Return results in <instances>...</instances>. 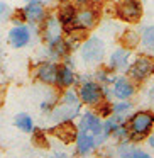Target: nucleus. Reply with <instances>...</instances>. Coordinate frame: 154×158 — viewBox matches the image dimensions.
<instances>
[{"instance_id": "1", "label": "nucleus", "mask_w": 154, "mask_h": 158, "mask_svg": "<svg viewBox=\"0 0 154 158\" xmlns=\"http://www.w3.org/2000/svg\"><path fill=\"white\" fill-rule=\"evenodd\" d=\"M97 17H98V14H97V10L93 7H83L80 10H76L73 22L69 26H66V31L69 32V31H76V29H81V31L90 29L95 26Z\"/></svg>"}, {"instance_id": "2", "label": "nucleus", "mask_w": 154, "mask_h": 158, "mask_svg": "<svg viewBox=\"0 0 154 158\" xmlns=\"http://www.w3.org/2000/svg\"><path fill=\"white\" fill-rule=\"evenodd\" d=\"M152 124H154V114L146 112V110L134 114V116L130 117V127H132V133H134L132 138L140 139L142 136H146L151 131Z\"/></svg>"}, {"instance_id": "3", "label": "nucleus", "mask_w": 154, "mask_h": 158, "mask_svg": "<svg viewBox=\"0 0 154 158\" xmlns=\"http://www.w3.org/2000/svg\"><path fill=\"white\" fill-rule=\"evenodd\" d=\"M117 15L125 22H137L142 15L139 0H120L117 4Z\"/></svg>"}, {"instance_id": "4", "label": "nucleus", "mask_w": 154, "mask_h": 158, "mask_svg": "<svg viewBox=\"0 0 154 158\" xmlns=\"http://www.w3.org/2000/svg\"><path fill=\"white\" fill-rule=\"evenodd\" d=\"M103 53H105V46H103V43L98 38H90L81 48V56L86 63L102 61Z\"/></svg>"}, {"instance_id": "5", "label": "nucleus", "mask_w": 154, "mask_h": 158, "mask_svg": "<svg viewBox=\"0 0 154 158\" xmlns=\"http://www.w3.org/2000/svg\"><path fill=\"white\" fill-rule=\"evenodd\" d=\"M154 72V61L147 56H140L134 61V65L129 68V75L134 80H144Z\"/></svg>"}, {"instance_id": "6", "label": "nucleus", "mask_w": 154, "mask_h": 158, "mask_svg": "<svg viewBox=\"0 0 154 158\" xmlns=\"http://www.w3.org/2000/svg\"><path fill=\"white\" fill-rule=\"evenodd\" d=\"M80 97H81V100L85 104L95 106V104H98L102 100V89L93 82H86L80 89Z\"/></svg>"}, {"instance_id": "7", "label": "nucleus", "mask_w": 154, "mask_h": 158, "mask_svg": "<svg viewBox=\"0 0 154 158\" xmlns=\"http://www.w3.org/2000/svg\"><path fill=\"white\" fill-rule=\"evenodd\" d=\"M31 39V32H29L27 26H15L10 32H9V41L14 48H22L26 46Z\"/></svg>"}, {"instance_id": "8", "label": "nucleus", "mask_w": 154, "mask_h": 158, "mask_svg": "<svg viewBox=\"0 0 154 158\" xmlns=\"http://www.w3.org/2000/svg\"><path fill=\"white\" fill-rule=\"evenodd\" d=\"M44 14L42 2H27V7L24 9V15L29 22H41L44 19Z\"/></svg>"}, {"instance_id": "9", "label": "nucleus", "mask_w": 154, "mask_h": 158, "mask_svg": "<svg viewBox=\"0 0 154 158\" xmlns=\"http://www.w3.org/2000/svg\"><path fill=\"white\" fill-rule=\"evenodd\" d=\"M58 77V66L54 63H42L38 70V78L44 83H56Z\"/></svg>"}, {"instance_id": "10", "label": "nucleus", "mask_w": 154, "mask_h": 158, "mask_svg": "<svg viewBox=\"0 0 154 158\" xmlns=\"http://www.w3.org/2000/svg\"><path fill=\"white\" fill-rule=\"evenodd\" d=\"M129 56H130V53L127 49H117L112 55V58H110V66L113 70H125L127 65H129L127 63L129 61Z\"/></svg>"}, {"instance_id": "11", "label": "nucleus", "mask_w": 154, "mask_h": 158, "mask_svg": "<svg viewBox=\"0 0 154 158\" xmlns=\"http://www.w3.org/2000/svg\"><path fill=\"white\" fill-rule=\"evenodd\" d=\"M81 131H92L93 134H100V131H102V123H100V119L97 116H93V114H85L81 119Z\"/></svg>"}, {"instance_id": "12", "label": "nucleus", "mask_w": 154, "mask_h": 158, "mask_svg": "<svg viewBox=\"0 0 154 158\" xmlns=\"http://www.w3.org/2000/svg\"><path fill=\"white\" fill-rule=\"evenodd\" d=\"M61 27H59V21L56 19H49L48 24L44 26V38L48 39L49 43H54L58 39H61Z\"/></svg>"}, {"instance_id": "13", "label": "nucleus", "mask_w": 154, "mask_h": 158, "mask_svg": "<svg viewBox=\"0 0 154 158\" xmlns=\"http://www.w3.org/2000/svg\"><path fill=\"white\" fill-rule=\"evenodd\" d=\"M54 134L61 138L65 143H69V141H73L76 138V129L71 123H63L54 129Z\"/></svg>"}, {"instance_id": "14", "label": "nucleus", "mask_w": 154, "mask_h": 158, "mask_svg": "<svg viewBox=\"0 0 154 158\" xmlns=\"http://www.w3.org/2000/svg\"><path fill=\"white\" fill-rule=\"evenodd\" d=\"M113 94H115L119 99H129L134 94V87L130 85V82H127L125 78H119L115 82V87H113Z\"/></svg>"}, {"instance_id": "15", "label": "nucleus", "mask_w": 154, "mask_h": 158, "mask_svg": "<svg viewBox=\"0 0 154 158\" xmlns=\"http://www.w3.org/2000/svg\"><path fill=\"white\" fill-rule=\"evenodd\" d=\"M93 146H95V138L86 134V131H81L78 134V151L81 155H86L93 150Z\"/></svg>"}, {"instance_id": "16", "label": "nucleus", "mask_w": 154, "mask_h": 158, "mask_svg": "<svg viewBox=\"0 0 154 158\" xmlns=\"http://www.w3.org/2000/svg\"><path fill=\"white\" fill-rule=\"evenodd\" d=\"M75 82V75L68 66H59L58 68V77H56V83L59 87H69Z\"/></svg>"}, {"instance_id": "17", "label": "nucleus", "mask_w": 154, "mask_h": 158, "mask_svg": "<svg viewBox=\"0 0 154 158\" xmlns=\"http://www.w3.org/2000/svg\"><path fill=\"white\" fill-rule=\"evenodd\" d=\"M75 14H76V9L73 7V5H65V7H61L59 9V15H58L59 24H65V27L69 26L73 22V19H75Z\"/></svg>"}, {"instance_id": "18", "label": "nucleus", "mask_w": 154, "mask_h": 158, "mask_svg": "<svg viewBox=\"0 0 154 158\" xmlns=\"http://www.w3.org/2000/svg\"><path fill=\"white\" fill-rule=\"evenodd\" d=\"M15 126H17L19 129H22L24 133H31L34 124H32V119L27 114H19V116L15 117Z\"/></svg>"}, {"instance_id": "19", "label": "nucleus", "mask_w": 154, "mask_h": 158, "mask_svg": "<svg viewBox=\"0 0 154 158\" xmlns=\"http://www.w3.org/2000/svg\"><path fill=\"white\" fill-rule=\"evenodd\" d=\"M139 153H140V150H136V148L130 146V144H122V146L119 148L120 158H137Z\"/></svg>"}, {"instance_id": "20", "label": "nucleus", "mask_w": 154, "mask_h": 158, "mask_svg": "<svg viewBox=\"0 0 154 158\" xmlns=\"http://www.w3.org/2000/svg\"><path fill=\"white\" fill-rule=\"evenodd\" d=\"M142 44L146 46L147 49L154 51V26H151V27H147L146 31H144V34H142Z\"/></svg>"}, {"instance_id": "21", "label": "nucleus", "mask_w": 154, "mask_h": 158, "mask_svg": "<svg viewBox=\"0 0 154 158\" xmlns=\"http://www.w3.org/2000/svg\"><path fill=\"white\" fill-rule=\"evenodd\" d=\"M124 43L127 44V48H132V46L137 44V34L136 32H125V38H124Z\"/></svg>"}, {"instance_id": "22", "label": "nucleus", "mask_w": 154, "mask_h": 158, "mask_svg": "<svg viewBox=\"0 0 154 158\" xmlns=\"http://www.w3.org/2000/svg\"><path fill=\"white\" fill-rule=\"evenodd\" d=\"M9 14H10L9 5L4 4V2H0V21H5V19L9 17Z\"/></svg>"}, {"instance_id": "23", "label": "nucleus", "mask_w": 154, "mask_h": 158, "mask_svg": "<svg viewBox=\"0 0 154 158\" xmlns=\"http://www.w3.org/2000/svg\"><path fill=\"white\" fill-rule=\"evenodd\" d=\"M129 109H130L129 102H120V104H117V106H113V112H117V114H122V112H125V110H129Z\"/></svg>"}, {"instance_id": "24", "label": "nucleus", "mask_w": 154, "mask_h": 158, "mask_svg": "<svg viewBox=\"0 0 154 158\" xmlns=\"http://www.w3.org/2000/svg\"><path fill=\"white\" fill-rule=\"evenodd\" d=\"M4 99H5V85H0V106L4 104Z\"/></svg>"}, {"instance_id": "25", "label": "nucleus", "mask_w": 154, "mask_h": 158, "mask_svg": "<svg viewBox=\"0 0 154 158\" xmlns=\"http://www.w3.org/2000/svg\"><path fill=\"white\" fill-rule=\"evenodd\" d=\"M51 158H68V156H66L65 153H56V155H53Z\"/></svg>"}, {"instance_id": "26", "label": "nucleus", "mask_w": 154, "mask_h": 158, "mask_svg": "<svg viewBox=\"0 0 154 158\" xmlns=\"http://www.w3.org/2000/svg\"><path fill=\"white\" fill-rule=\"evenodd\" d=\"M137 158H151V156H149L147 153H144V151H140V153H139V156H137Z\"/></svg>"}, {"instance_id": "27", "label": "nucleus", "mask_w": 154, "mask_h": 158, "mask_svg": "<svg viewBox=\"0 0 154 158\" xmlns=\"http://www.w3.org/2000/svg\"><path fill=\"white\" fill-rule=\"evenodd\" d=\"M149 144H151V146H152V148H154V134H152V136H151V138H149Z\"/></svg>"}, {"instance_id": "28", "label": "nucleus", "mask_w": 154, "mask_h": 158, "mask_svg": "<svg viewBox=\"0 0 154 158\" xmlns=\"http://www.w3.org/2000/svg\"><path fill=\"white\" fill-rule=\"evenodd\" d=\"M151 97H152V99H154V89L151 90Z\"/></svg>"}, {"instance_id": "29", "label": "nucleus", "mask_w": 154, "mask_h": 158, "mask_svg": "<svg viewBox=\"0 0 154 158\" xmlns=\"http://www.w3.org/2000/svg\"><path fill=\"white\" fill-rule=\"evenodd\" d=\"M27 2H42V0H27Z\"/></svg>"}, {"instance_id": "30", "label": "nucleus", "mask_w": 154, "mask_h": 158, "mask_svg": "<svg viewBox=\"0 0 154 158\" xmlns=\"http://www.w3.org/2000/svg\"><path fill=\"white\" fill-rule=\"evenodd\" d=\"M78 2H85V0H78Z\"/></svg>"}]
</instances>
